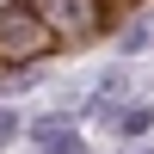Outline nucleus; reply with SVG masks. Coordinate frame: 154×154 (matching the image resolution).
Masks as SVG:
<instances>
[{
  "label": "nucleus",
  "instance_id": "f257e3e1",
  "mask_svg": "<svg viewBox=\"0 0 154 154\" xmlns=\"http://www.w3.org/2000/svg\"><path fill=\"white\" fill-rule=\"evenodd\" d=\"M56 49V31H49V19L37 6H12L6 19H0V56H49Z\"/></svg>",
  "mask_w": 154,
  "mask_h": 154
},
{
  "label": "nucleus",
  "instance_id": "f03ea898",
  "mask_svg": "<svg viewBox=\"0 0 154 154\" xmlns=\"http://www.w3.org/2000/svg\"><path fill=\"white\" fill-rule=\"evenodd\" d=\"M31 6L49 19L56 37H86V31L99 25V0H31Z\"/></svg>",
  "mask_w": 154,
  "mask_h": 154
},
{
  "label": "nucleus",
  "instance_id": "7ed1b4c3",
  "mask_svg": "<svg viewBox=\"0 0 154 154\" xmlns=\"http://www.w3.org/2000/svg\"><path fill=\"white\" fill-rule=\"evenodd\" d=\"M105 123H111L117 136H130V142H136V136H148V130H154V105H148V99H136V105H117Z\"/></svg>",
  "mask_w": 154,
  "mask_h": 154
},
{
  "label": "nucleus",
  "instance_id": "20e7f679",
  "mask_svg": "<svg viewBox=\"0 0 154 154\" xmlns=\"http://www.w3.org/2000/svg\"><path fill=\"white\" fill-rule=\"evenodd\" d=\"M142 49H154V19H136L130 31L117 37V56H123V62H130V56H142Z\"/></svg>",
  "mask_w": 154,
  "mask_h": 154
},
{
  "label": "nucleus",
  "instance_id": "39448f33",
  "mask_svg": "<svg viewBox=\"0 0 154 154\" xmlns=\"http://www.w3.org/2000/svg\"><path fill=\"white\" fill-rule=\"evenodd\" d=\"M74 130V111H43V117H31V142H49V136Z\"/></svg>",
  "mask_w": 154,
  "mask_h": 154
},
{
  "label": "nucleus",
  "instance_id": "423d86ee",
  "mask_svg": "<svg viewBox=\"0 0 154 154\" xmlns=\"http://www.w3.org/2000/svg\"><path fill=\"white\" fill-rule=\"evenodd\" d=\"M37 154H93V142H86L80 130H62V136H49V142H37Z\"/></svg>",
  "mask_w": 154,
  "mask_h": 154
},
{
  "label": "nucleus",
  "instance_id": "0eeeda50",
  "mask_svg": "<svg viewBox=\"0 0 154 154\" xmlns=\"http://www.w3.org/2000/svg\"><path fill=\"white\" fill-rule=\"evenodd\" d=\"M25 130H31V123H25V111H12V105H0V148H12V142H19Z\"/></svg>",
  "mask_w": 154,
  "mask_h": 154
},
{
  "label": "nucleus",
  "instance_id": "6e6552de",
  "mask_svg": "<svg viewBox=\"0 0 154 154\" xmlns=\"http://www.w3.org/2000/svg\"><path fill=\"white\" fill-rule=\"evenodd\" d=\"M136 154H154V148H136Z\"/></svg>",
  "mask_w": 154,
  "mask_h": 154
}]
</instances>
